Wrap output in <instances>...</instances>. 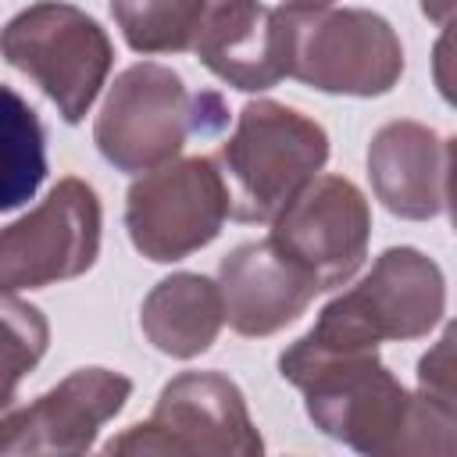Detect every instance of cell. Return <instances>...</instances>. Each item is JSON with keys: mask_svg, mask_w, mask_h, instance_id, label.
Here are the masks:
<instances>
[{"mask_svg": "<svg viewBox=\"0 0 457 457\" xmlns=\"http://www.w3.org/2000/svg\"><path fill=\"white\" fill-rule=\"evenodd\" d=\"M278 371L293 382L311 421L375 457H450L457 453V411L432 393H407L375 350H332L300 336Z\"/></svg>", "mask_w": 457, "mask_h": 457, "instance_id": "6da1fadb", "label": "cell"}, {"mask_svg": "<svg viewBox=\"0 0 457 457\" xmlns=\"http://www.w3.org/2000/svg\"><path fill=\"white\" fill-rule=\"evenodd\" d=\"M325 157L328 136L318 121L275 100L246 104L218 157L228 186V214L236 221H275L318 179Z\"/></svg>", "mask_w": 457, "mask_h": 457, "instance_id": "7a4b0ae2", "label": "cell"}, {"mask_svg": "<svg viewBox=\"0 0 457 457\" xmlns=\"http://www.w3.org/2000/svg\"><path fill=\"white\" fill-rule=\"evenodd\" d=\"M446 307V282L432 257L414 246H389L371 271L336 296L307 339L332 350H375L382 339L425 336Z\"/></svg>", "mask_w": 457, "mask_h": 457, "instance_id": "3957f363", "label": "cell"}, {"mask_svg": "<svg viewBox=\"0 0 457 457\" xmlns=\"http://www.w3.org/2000/svg\"><path fill=\"white\" fill-rule=\"evenodd\" d=\"M289 75L321 93L382 96L403 71V46L393 25L371 11L328 4H286Z\"/></svg>", "mask_w": 457, "mask_h": 457, "instance_id": "277c9868", "label": "cell"}, {"mask_svg": "<svg viewBox=\"0 0 457 457\" xmlns=\"http://www.w3.org/2000/svg\"><path fill=\"white\" fill-rule=\"evenodd\" d=\"M0 46L7 64L25 71L71 125L86 118L114 61L107 32L86 11L57 0H39L14 14Z\"/></svg>", "mask_w": 457, "mask_h": 457, "instance_id": "5b68a950", "label": "cell"}, {"mask_svg": "<svg viewBox=\"0 0 457 457\" xmlns=\"http://www.w3.org/2000/svg\"><path fill=\"white\" fill-rule=\"evenodd\" d=\"M107 453H221L257 457L264 450L239 386L218 371L171 378L154 414L104 446Z\"/></svg>", "mask_w": 457, "mask_h": 457, "instance_id": "8992f818", "label": "cell"}, {"mask_svg": "<svg viewBox=\"0 0 457 457\" xmlns=\"http://www.w3.org/2000/svg\"><path fill=\"white\" fill-rule=\"evenodd\" d=\"M228 218V186L214 157H182L150 168L125 196V228L150 261H182L207 246Z\"/></svg>", "mask_w": 457, "mask_h": 457, "instance_id": "52a82bcc", "label": "cell"}, {"mask_svg": "<svg viewBox=\"0 0 457 457\" xmlns=\"http://www.w3.org/2000/svg\"><path fill=\"white\" fill-rule=\"evenodd\" d=\"M200 100H189L182 79L154 61L125 68L93 125L96 150L118 171H150L168 164L189 129L200 125L193 114Z\"/></svg>", "mask_w": 457, "mask_h": 457, "instance_id": "ba28073f", "label": "cell"}, {"mask_svg": "<svg viewBox=\"0 0 457 457\" xmlns=\"http://www.w3.org/2000/svg\"><path fill=\"white\" fill-rule=\"evenodd\" d=\"M100 250V200L82 179H61L46 200L4 228V293L43 289L93 268Z\"/></svg>", "mask_w": 457, "mask_h": 457, "instance_id": "9c48e42d", "label": "cell"}, {"mask_svg": "<svg viewBox=\"0 0 457 457\" xmlns=\"http://www.w3.org/2000/svg\"><path fill=\"white\" fill-rule=\"evenodd\" d=\"M271 225V239L296 264H303L321 282V289H332L364 264L371 211L350 179L318 175Z\"/></svg>", "mask_w": 457, "mask_h": 457, "instance_id": "30bf717a", "label": "cell"}, {"mask_svg": "<svg viewBox=\"0 0 457 457\" xmlns=\"http://www.w3.org/2000/svg\"><path fill=\"white\" fill-rule=\"evenodd\" d=\"M132 393V382L107 368H79L29 407L7 411L0 421V453H86L104 421H111Z\"/></svg>", "mask_w": 457, "mask_h": 457, "instance_id": "8fae6325", "label": "cell"}, {"mask_svg": "<svg viewBox=\"0 0 457 457\" xmlns=\"http://www.w3.org/2000/svg\"><path fill=\"white\" fill-rule=\"evenodd\" d=\"M218 286L225 296V321L239 336H271L286 328L321 293V282L271 236L236 246L218 268Z\"/></svg>", "mask_w": 457, "mask_h": 457, "instance_id": "7c38bea8", "label": "cell"}, {"mask_svg": "<svg viewBox=\"0 0 457 457\" xmlns=\"http://www.w3.org/2000/svg\"><path fill=\"white\" fill-rule=\"evenodd\" d=\"M439 139L418 121H389L375 132L368 146V175L375 196L396 218L425 221L439 211Z\"/></svg>", "mask_w": 457, "mask_h": 457, "instance_id": "4fadbf2b", "label": "cell"}, {"mask_svg": "<svg viewBox=\"0 0 457 457\" xmlns=\"http://www.w3.org/2000/svg\"><path fill=\"white\" fill-rule=\"evenodd\" d=\"M221 321H225L221 286L193 271L161 278L139 311V325L146 339L161 353L182 357V361L211 350V343L221 332Z\"/></svg>", "mask_w": 457, "mask_h": 457, "instance_id": "5bb4252c", "label": "cell"}, {"mask_svg": "<svg viewBox=\"0 0 457 457\" xmlns=\"http://www.w3.org/2000/svg\"><path fill=\"white\" fill-rule=\"evenodd\" d=\"M214 0H111V14L136 54H186L211 18Z\"/></svg>", "mask_w": 457, "mask_h": 457, "instance_id": "9a60e30c", "label": "cell"}, {"mask_svg": "<svg viewBox=\"0 0 457 457\" xmlns=\"http://www.w3.org/2000/svg\"><path fill=\"white\" fill-rule=\"evenodd\" d=\"M7 100V189H4V207H18L21 200H29L46 171L43 161V129L36 121V114L21 104V96L14 89H4Z\"/></svg>", "mask_w": 457, "mask_h": 457, "instance_id": "2e32d148", "label": "cell"}, {"mask_svg": "<svg viewBox=\"0 0 457 457\" xmlns=\"http://www.w3.org/2000/svg\"><path fill=\"white\" fill-rule=\"evenodd\" d=\"M4 332H7V346H4V403L11 407L14 386L18 378L43 357L46 350V321L36 307L14 300V293H7L4 300Z\"/></svg>", "mask_w": 457, "mask_h": 457, "instance_id": "e0dca14e", "label": "cell"}, {"mask_svg": "<svg viewBox=\"0 0 457 457\" xmlns=\"http://www.w3.org/2000/svg\"><path fill=\"white\" fill-rule=\"evenodd\" d=\"M418 386L457 411V321H450L443 336L421 353Z\"/></svg>", "mask_w": 457, "mask_h": 457, "instance_id": "ac0fdd59", "label": "cell"}, {"mask_svg": "<svg viewBox=\"0 0 457 457\" xmlns=\"http://www.w3.org/2000/svg\"><path fill=\"white\" fill-rule=\"evenodd\" d=\"M432 79L439 96L457 107V21H450L432 46Z\"/></svg>", "mask_w": 457, "mask_h": 457, "instance_id": "d6986e66", "label": "cell"}, {"mask_svg": "<svg viewBox=\"0 0 457 457\" xmlns=\"http://www.w3.org/2000/svg\"><path fill=\"white\" fill-rule=\"evenodd\" d=\"M446 168H443V200L450 207V225L457 232V136L446 143Z\"/></svg>", "mask_w": 457, "mask_h": 457, "instance_id": "ffe728a7", "label": "cell"}, {"mask_svg": "<svg viewBox=\"0 0 457 457\" xmlns=\"http://www.w3.org/2000/svg\"><path fill=\"white\" fill-rule=\"evenodd\" d=\"M421 11H425V18L436 21V25L457 21V0H421Z\"/></svg>", "mask_w": 457, "mask_h": 457, "instance_id": "44dd1931", "label": "cell"}, {"mask_svg": "<svg viewBox=\"0 0 457 457\" xmlns=\"http://www.w3.org/2000/svg\"><path fill=\"white\" fill-rule=\"evenodd\" d=\"M289 4H328V0H289Z\"/></svg>", "mask_w": 457, "mask_h": 457, "instance_id": "7402d4cb", "label": "cell"}]
</instances>
